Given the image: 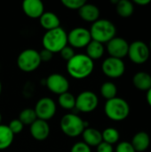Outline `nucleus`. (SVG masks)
Returning a JSON list of instances; mask_svg holds the SVG:
<instances>
[{
	"label": "nucleus",
	"instance_id": "1",
	"mask_svg": "<svg viewBox=\"0 0 151 152\" xmlns=\"http://www.w3.org/2000/svg\"><path fill=\"white\" fill-rule=\"evenodd\" d=\"M94 69V61L85 53H76L67 62V71L75 79H85L88 77Z\"/></svg>",
	"mask_w": 151,
	"mask_h": 152
},
{
	"label": "nucleus",
	"instance_id": "2",
	"mask_svg": "<svg viewBox=\"0 0 151 152\" xmlns=\"http://www.w3.org/2000/svg\"><path fill=\"white\" fill-rule=\"evenodd\" d=\"M89 31L92 40L97 41L101 44H107L116 37L117 28L111 20L107 19H99L92 23Z\"/></svg>",
	"mask_w": 151,
	"mask_h": 152
},
{
	"label": "nucleus",
	"instance_id": "3",
	"mask_svg": "<svg viewBox=\"0 0 151 152\" xmlns=\"http://www.w3.org/2000/svg\"><path fill=\"white\" fill-rule=\"evenodd\" d=\"M42 45L44 49L48 50L52 53H60L68 45V33L61 27L48 30L43 36Z\"/></svg>",
	"mask_w": 151,
	"mask_h": 152
},
{
	"label": "nucleus",
	"instance_id": "4",
	"mask_svg": "<svg viewBox=\"0 0 151 152\" xmlns=\"http://www.w3.org/2000/svg\"><path fill=\"white\" fill-rule=\"evenodd\" d=\"M105 115L113 121H123L130 114V106L128 102L120 97H115L108 100L104 105Z\"/></svg>",
	"mask_w": 151,
	"mask_h": 152
},
{
	"label": "nucleus",
	"instance_id": "5",
	"mask_svg": "<svg viewBox=\"0 0 151 152\" xmlns=\"http://www.w3.org/2000/svg\"><path fill=\"white\" fill-rule=\"evenodd\" d=\"M60 127L62 133L70 138H76L82 134L84 130L88 127L87 123L77 114H66L60 121Z\"/></svg>",
	"mask_w": 151,
	"mask_h": 152
},
{
	"label": "nucleus",
	"instance_id": "6",
	"mask_svg": "<svg viewBox=\"0 0 151 152\" xmlns=\"http://www.w3.org/2000/svg\"><path fill=\"white\" fill-rule=\"evenodd\" d=\"M41 62L39 52L32 48L23 50L17 58L18 68L26 73L35 71L36 69H38Z\"/></svg>",
	"mask_w": 151,
	"mask_h": 152
},
{
	"label": "nucleus",
	"instance_id": "7",
	"mask_svg": "<svg viewBox=\"0 0 151 152\" xmlns=\"http://www.w3.org/2000/svg\"><path fill=\"white\" fill-rule=\"evenodd\" d=\"M150 55V47L145 42L142 40H136L133 41L132 44H129L127 56L132 62L138 65L143 64L149 60Z\"/></svg>",
	"mask_w": 151,
	"mask_h": 152
},
{
	"label": "nucleus",
	"instance_id": "8",
	"mask_svg": "<svg viewBox=\"0 0 151 152\" xmlns=\"http://www.w3.org/2000/svg\"><path fill=\"white\" fill-rule=\"evenodd\" d=\"M99 105V98L93 91H83L76 97L75 108L83 113H90L97 109Z\"/></svg>",
	"mask_w": 151,
	"mask_h": 152
},
{
	"label": "nucleus",
	"instance_id": "9",
	"mask_svg": "<svg viewBox=\"0 0 151 152\" xmlns=\"http://www.w3.org/2000/svg\"><path fill=\"white\" fill-rule=\"evenodd\" d=\"M37 119L41 120H50L53 118L57 110V106L55 102L50 97H42L40 98L34 108Z\"/></svg>",
	"mask_w": 151,
	"mask_h": 152
},
{
	"label": "nucleus",
	"instance_id": "10",
	"mask_svg": "<svg viewBox=\"0 0 151 152\" xmlns=\"http://www.w3.org/2000/svg\"><path fill=\"white\" fill-rule=\"evenodd\" d=\"M92 41L89 29L77 27L68 33V45L72 48H84Z\"/></svg>",
	"mask_w": 151,
	"mask_h": 152
},
{
	"label": "nucleus",
	"instance_id": "11",
	"mask_svg": "<svg viewBox=\"0 0 151 152\" xmlns=\"http://www.w3.org/2000/svg\"><path fill=\"white\" fill-rule=\"evenodd\" d=\"M101 70L108 77L118 78L125 74V64L121 59L108 57L101 64Z\"/></svg>",
	"mask_w": 151,
	"mask_h": 152
},
{
	"label": "nucleus",
	"instance_id": "12",
	"mask_svg": "<svg viewBox=\"0 0 151 152\" xmlns=\"http://www.w3.org/2000/svg\"><path fill=\"white\" fill-rule=\"evenodd\" d=\"M45 85L50 92L57 95L69 92V82L68 78L60 73H53L49 75L46 77Z\"/></svg>",
	"mask_w": 151,
	"mask_h": 152
},
{
	"label": "nucleus",
	"instance_id": "13",
	"mask_svg": "<svg viewBox=\"0 0 151 152\" xmlns=\"http://www.w3.org/2000/svg\"><path fill=\"white\" fill-rule=\"evenodd\" d=\"M128 49L129 44L123 37H115L107 43V51L109 57L123 60L125 56H127Z\"/></svg>",
	"mask_w": 151,
	"mask_h": 152
},
{
	"label": "nucleus",
	"instance_id": "14",
	"mask_svg": "<svg viewBox=\"0 0 151 152\" xmlns=\"http://www.w3.org/2000/svg\"><path fill=\"white\" fill-rule=\"evenodd\" d=\"M21 6L25 15L31 19H39L44 12V5L41 0H24Z\"/></svg>",
	"mask_w": 151,
	"mask_h": 152
},
{
	"label": "nucleus",
	"instance_id": "15",
	"mask_svg": "<svg viewBox=\"0 0 151 152\" xmlns=\"http://www.w3.org/2000/svg\"><path fill=\"white\" fill-rule=\"evenodd\" d=\"M30 134L36 141H44L50 134V126L47 121L36 119L32 125H30Z\"/></svg>",
	"mask_w": 151,
	"mask_h": 152
},
{
	"label": "nucleus",
	"instance_id": "16",
	"mask_svg": "<svg viewBox=\"0 0 151 152\" xmlns=\"http://www.w3.org/2000/svg\"><path fill=\"white\" fill-rule=\"evenodd\" d=\"M100 9L98 6H96L93 4L85 3L79 10H78V15L79 17L87 22L93 23L94 21L98 20L100 19Z\"/></svg>",
	"mask_w": 151,
	"mask_h": 152
},
{
	"label": "nucleus",
	"instance_id": "17",
	"mask_svg": "<svg viewBox=\"0 0 151 152\" xmlns=\"http://www.w3.org/2000/svg\"><path fill=\"white\" fill-rule=\"evenodd\" d=\"M83 142L89 147H97L102 142L101 132L96 128L86 127L82 133Z\"/></svg>",
	"mask_w": 151,
	"mask_h": 152
},
{
	"label": "nucleus",
	"instance_id": "18",
	"mask_svg": "<svg viewBox=\"0 0 151 152\" xmlns=\"http://www.w3.org/2000/svg\"><path fill=\"white\" fill-rule=\"evenodd\" d=\"M39 23L46 31L61 27L60 18L53 12H44L39 18Z\"/></svg>",
	"mask_w": 151,
	"mask_h": 152
},
{
	"label": "nucleus",
	"instance_id": "19",
	"mask_svg": "<svg viewBox=\"0 0 151 152\" xmlns=\"http://www.w3.org/2000/svg\"><path fill=\"white\" fill-rule=\"evenodd\" d=\"M131 143L136 152H144L150 145V137L146 132H138L133 137Z\"/></svg>",
	"mask_w": 151,
	"mask_h": 152
},
{
	"label": "nucleus",
	"instance_id": "20",
	"mask_svg": "<svg viewBox=\"0 0 151 152\" xmlns=\"http://www.w3.org/2000/svg\"><path fill=\"white\" fill-rule=\"evenodd\" d=\"M133 84L138 90L148 92L151 88V75L144 71L137 72L133 77Z\"/></svg>",
	"mask_w": 151,
	"mask_h": 152
},
{
	"label": "nucleus",
	"instance_id": "21",
	"mask_svg": "<svg viewBox=\"0 0 151 152\" xmlns=\"http://www.w3.org/2000/svg\"><path fill=\"white\" fill-rule=\"evenodd\" d=\"M85 48H86V53L85 54L93 61L95 60L101 59L103 56L104 51H105L103 44H101V43L94 41V40H92L87 45V46Z\"/></svg>",
	"mask_w": 151,
	"mask_h": 152
},
{
	"label": "nucleus",
	"instance_id": "22",
	"mask_svg": "<svg viewBox=\"0 0 151 152\" xmlns=\"http://www.w3.org/2000/svg\"><path fill=\"white\" fill-rule=\"evenodd\" d=\"M14 140V134L12 133L8 126L0 125V151L9 148Z\"/></svg>",
	"mask_w": 151,
	"mask_h": 152
},
{
	"label": "nucleus",
	"instance_id": "23",
	"mask_svg": "<svg viewBox=\"0 0 151 152\" xmlns=\"http://www.w3.org/2000/svg\"><path fill=\"white\" fill-rule=\"evenodd\" d=\"M116 11L122 18H128L133 14L134 4L129 0H119L116 4Z\"/></svg>",
	"mask_w": 151,
	"mask_h": 152
},
{
	"label": "nucleus",
	"instance_id": "24",
	"mask_svg": "<svg viewBox=\"0 0 151 152\" xmlns=\"http://www.w3.org/2000/svg\"><path fill=\"white\" fill-rule=\"evenodd\" d=\"M58 103L61 108L66 110H71L76 106V97L69 92L59 95Z\"/></svg>",
	"mask_w": 151,
	"mask_h": 152
},
{
	"label": "nucleus",
	"instance_id": "25",
	"mask_svg": "<svg viewBox=\"0 0 151 152\" xmlns=\"http://www.w3.org/2000/svg\"><path fill=\"white\" fill-rule=\"evenodd\" d=\"M100 91H101V96L108 101V100H110V99H113V98L117 97V87L113 82L107 81V82H104L101 85Z\"/></svg>",
	"mask_w": 151,
	"mask_h": 152
},
{
	"label": "nucleus",
	"instance_id": "26",
	"mask_svg": "<svg viewBox=\"0 0 151 152\" xmlns=\"http://www.w3.org/2000/svg\"><path fill=\"white\" fill-rule=\"evenodd\" d=\"M102 142H107L110 145L116 144L120 138L119 132L114 127H108L101 132Z\"/></svg>",
	"mask_w": 151,
	"mask_h": 152
},
{
	"label": "nucleus",
	"instance_id": "27",
	"mask_svg": "<svg viewBox=\"0 0 151 152\" xmlns=\"http://www.w3.org/2000/svg\"><path fill=\"white\" fill-rule=\"evenodd\" d=\"M18 119L25 126H30L32 125L36 119V112L34 110V109H30V108H27L22 110L20 114H19V118Z\"/></svg>",
	"mask_w": 151,
	"mask_h": 152
},
{
	"label": "nucleus",
	"instance_id": "28",
	"mask_svg": "<svg viewBox=\"0 0 151 152\" xmlns=\"http://www.w3.org/2000/svg\"><path fill=\"white\" fill-rule=\"evenodd\" d=\"M86 2L85 0H62L61 4L69 10H79Z\"/></svg>",
	"mask_w": 151,
	"mask_h": 152
},
{
	"label": "nucleus",
	"instance_id": "29",
	"mask_svg": "<svg viewBox=\"0 0 151 152\" xmlns=\"http://www.w3.org/2000/svg\"><path fill=\"white\" fill-rule=\"evenodd\" d=\"M8 127L10 128L12 133L15 135L17 134H20L23 130L24 125L18 118H14V119L11 120V122L8 125Z\"/></svg>",
	"mask_w": 151,
	"mask_h": 152
},
{
	"label": "nucleus",
	"instance_id": "30",
	"mask_svg": "<svg viewBox=\"0 0 151 152\" xmlns=\"http://www.w3.org/2000/svg\"><path fill=\"white\" fill-rule=\"evenodd\" d=\"M60 54H61V57L64 61H67V62H68L69 60H71V59L75 56L76 53H75L74 48H72L71 46H69V45H66V46L60 52Z\"/></svg>",
	"mask_w": 151,
	"mask_h": 152
},
{
	"label": "nucleus",
	"instance_id": "31",
	"mask_svg": "<svg viewBox=\"0 0 151 152\" xmlns=\"http://www.w3.org/2000/svg\"><path fill=\"white\" fill-rule=\"evenodd\" d=\"M116 152H136L132 143L129 142H121L117 144Z\"/></svg>",
	"mask_w": 151,
	"mask_h": 152
},
{
	"label": "nucleus",
	"instance_id": "32",
	"mask_svg": "<svg viewBox=\"0 0 151 152\" xmlns=\"http://www.w3.org/2000/svg\"><path fill=\"white\" fill-rule=\"evenodd\" d=\"M70 152H92V151L91 147L86 145L84 142H78L71 147Z\"/></svg>",
	"mask_w": 151,
	"mask_h": 152
},
{
	"label": "nucleus",
	"instance_id": "33",
	"mask_svg": "<svg viewBox=\"0 0 151 152\" xmlns=\"http://www.w3.org/2000/svg\"><path fill=\"white\" fill-rule=\"evenodd\" d=\"M96 148L97 152H114L113 145H110L104 142H101Z\"/></svg>",
	"mask_w": 151,
	"mask_h": 152
},
{
	"label": "nucleus",
	"instance_id": "34",
	"mask_svg": "<svg viewBox=\"0 0 151 152\" xmlns=\"http://www.w3.org/2000/svg\"><path fill=\"white\" fill-rule=\"evenodd\" d=\"M53 53H52L51 52H49L46 49H43L41 52H39V56L41 59V61L43 62H47L49 61H51L53 59Z\"/></svg>",
	"mask_w": 151,
	"mask_h": 152
},
{
	"label": "nucleus",
	"instance_id": "35",
	"mask_svg": "<svg viewBox=\"0 0 151 152\" xmlns=\"http://www.w3.org/2000/svg\"><path fill=\"white\" fill-rule=\"evenodd\" d=\"M150 0H134L133 3L138 4V5H142V6H144V5H147L149 4H150Z\"/></svg>",
	"mask_w": 151,
	"mask_h": 152
},
{
	"label": "nucleus",
	"instance_id": "36",
	"mask_svg": "<svg viewBox=\"0 0 151 152\" xmlns=\"http://www.w3.org/2000/svg\"><path fill=\"white\" fill-rule=\"evenodd\" d=\"M146 99H147V102L151 107V88L147 92V95H146Z\"/></svg>",
	"mask_w": 151,
	"mask_h": 152
},
{
	"label": "nucleus",
	"instance_id": "37",
	"mask_svg": "<svg viewBox=\"0 0 151 152\" xmlns=\"http://www.w3.org/2000/svg\"><path fill=\"white\" fill-rule=\"evenodd\" d=\"M1 94H2V83L0 81V95H1Z\"/></svg>",
	"mask_w": 151,
	"mask_h": 152
},
{
	"label": "nucleus",
	"instance_id": "38",
	"mask_svg": "<svg viewBox=\"0 0 151 152\" xmlns=\"http://www.w3.org/2000/svg\"><path fill=\"white\" fill-rule=\"evenodd\" d=\"M1 122H2V114L0 112V125H1Z\"/></svg>",
	"mask_w": 151,
	"mask_h": 152
},
{
	"label": "nucleus",
	"instance_id": "39",
	"mask_svg": "<svg viewBox=\"0 0 151 152\" xmlns=\"http://www.w3.org/2000/svg\"><path fill=\"white\" fill-rule=\"evenodd\" d=\"M149 47H150V53H151V40H150V45H149Z\"/></svg>",
	"mask_w": 151,
	"mask_h": 152
},
{
	"label": "nucleus",
	"instance_id": "40",
	"mask_svg": "<svg viewBox=\"0 0 151 152\" xmlns=\"http://www.w3.org/2000/svg\"><path fill=\"white\" fill-rule=\"evenodd\" d=\"M0 69H1V65H0Z\"/></svg>",
	"mask_w": 151,
	"mask_h": 152
}]
</instances>
